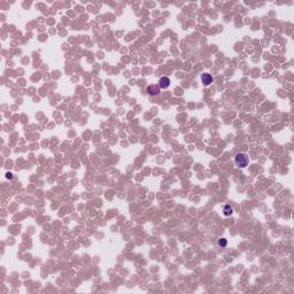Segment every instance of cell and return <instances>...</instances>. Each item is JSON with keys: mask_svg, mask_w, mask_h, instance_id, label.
<instances>
[{"mask_svg": "<svg viewBox=\"0 0 294 294\" xmlns=\"http://www.w3.org/2000/svg\"><path fill=\"white\" fill-rule=\"evenodd\" d=\"M234 162H236V164H237L239 168H245L248 166V163H249V159H248V156H247L245 153H239L236 155Z\"/></svg>", "mask_w": 294, "mask_h": 294, "instance_id": "6da1fadb", "label": "cell"}, {"mask_svg": "<svg viewBox=\"0 0 294 294\" xmlns=\"http://www.w3.org/2000/svg\"><path fill=\"white\" fill-rule=\"evenodd\" d=\"M201 82L203 83V85L208 86V85H210V84L214 82V78H213V76H211L210 74L205 73V74L201 75Z\"/></svg>", "mask_w": 294, "mask_h": 294, "instance_id": "7a4b0ae2", "label": "cell"}, {"mask_svg": "<svg viewBox=\"0 0 294 294\" xmlns=\"http://www.w3.org/2000/svg\"><path fill=\"white\" fill-rule=\"evenodd\" d=\"M169 85H170V79L167 76H163V77L159 79V86H160V88H168Z\"/></svg>", "mask_w": 294, "mask_h": 294, "instance_id": "3957f363", "label": "cell"}, {"mask_svg": "<svg viewBox=\"0 0 294 294\" xmlns=\"http://www.w3.org/2000/svg\"><path fill=\"white\" fill-rule=\"evenodd\" d=\"M160 86H159V84L156 85V84H153V85H149L148 88H147V92L151 94V96H156V94H159L160 93Z\"/></svg>", "mask_w": 294, "mask_h": 294, "instance_id": "277c9868", "label": "cell"}, {"mask_svg": "<svg viewBox=\"0 0 294 294\" xmlns=\"http://www.w3.org/2000/svg\"><path fill=\"white\" fill-rule=\"evenodd\" d=\"M223 214L225 216H231L233 214V209L230 205H225L223 208Z\"/></svg>", "mask_w": 294, "mask_h": 294, "instance_id": "5b68a950", "label": "cell"}, {"mask_svg": "<svg viewBox=\"0 0 294 294\" xmlns=\"http://www.w3.org/2000/svg\"><path fill=\"white\" fill-rule=\"evenodd\" d=\"M226 244H228V241H226V239H224V238H222V239L218 240V245H220L221 247H223V248L226 246Z\"/></svg>", "mask_w": 294, "mask_h": 294, "instance_id": "8992f818", "label": "cell"}, {"mask_svg": "<svg viewBox=\"0 0 294 294\" xmlns=\"http://www.w3.org/2000/svg\"><path fill=\"white\" fill-rule=\"evenodd\" d=\"M6 177L9 178V179H12V178H13V174H12V172H7V174H6Z\"/></svg>", "mask_w": 294, "mask_h": 294, "instance_id": "52a82bcc", "label": "cell"}]
</instances>
